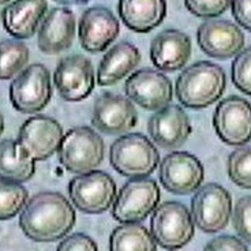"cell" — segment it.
<instances>
[{
    "label": "cell",
    "instance_id": "cell-1",
    "mask_svg": "<svg viewBox=\"0 0 251 251\" xmlns=\"http://www.w3.org/2000/svg\"><path fill=\"white\" fill-rule=\"evenodd\" d=\"M75 210L64 195L55 191L38 193L19 214V226L34 242H56L74 228Z\"/></svg>",
    "mask_w": 251,
    "mask_h": 251
},
{
    "label": "cell",
    "instance_id": "cell-2",
    "mask_svg": "<svg viewBox=\"0 0 251 251\" xmlns=\"http://www.w3.org/2000/svg\"><path fill=\"white\" fill-rule=\"evenodd\" d=\"M226 88V71L212 62H197L184 69L176 79V97L180 104L201 109L221 99Z\"/></svg>",
    "mask_w": 251,
    "mask_h": 251
},
{
    "label": "cell",
    "instance_id": "cell-3",
    "mask_svg": "<svg viewBox=\"0 0 251 251\" xmlns=\"http://www.w3.org/2000/svg\"><path fill=\"white\" fill-rule=\"evenodd\" d=\"M111 165L120 175L127 177H145L156 171L160 153L142 134H125L111 145Z\"/></svg>",
    "mask_w": 251,
    "mask_h": 251
},
{
    "label": "cell",
    "instance_id": "cell-4",
    "mask_svg": "<svg viewBox=\"0 0 251 251\" xmlns=\"http://www.w3.org/2000/svg\"><path fill=\"white\" fill-rule=\"evenodd\" d=\"M104 141L90 127H74L63 137L57 151L59 161L71 174L83 175L94 171L104 160Z\"/></svg>",
    "mask_w": 251,
    "mask_h": 251
},
{
    "label": "cell",
    "instance_id": "cell-5",
    "mask_svg": "<svg viewBox=\"0 0 251 251\" xmlns=\"http://www.w3.org/2000/svg\"><path fill=\"white\" fill-rule=\"evenodd\" d=\"M194 220L183 203L164 202L151 213V232L157 246L165 250L183 249L194 236Z\"/></svg>",
    "mask_w": 251,
    "mask_h": 251
},
{
    "label": "cell",
    "instance_id": "cell-6",
    "mask_svg": "<svg viewBox=\"0 0 251 251\" xmlns=\"http://www.w3.org/2000/svg\"><path fill=\"white\" fill-rule=\"evenodd\" d=\"M161 194L156 180L151 177H131L115 198L112 216L116 221L141 223L158 206Z\"/></svg>",
    "mask_w": 251,
    "mask_h": 251
},
{
    "label": "cell",
    "instance_id": "cell-7",
    "mask_svg": "<svg viewBox=\"0 0 251 251\" xmlns=\"http://www.w3.org/2000/svg\"><path fill=\"white\" fill-rule=\"evenodd\" d=\"M52 99L50 74L44 64L34 63L14 78L10 85V101L22 113L43 111Z\"/></svg>",
    "mask_w": 251,
    "mask_h": 251
},
{
    "label": "cell",
    "instance_id": "cell-8",
    "mask_svg": "<svg viewBox=\"0 0 251 251\" xmlns=\"http://www.w3.org/2000/svg\"><path fill=\"white\" fill-rule=\"evenodd\" d=\"M232 214V198L228 190L217 183H207L195 191L191 201V216L202 232L223 231Z\"/></svg>",
    "mask_w": 251,
    "mask_h": 251
},
{
    "label": "cell",
    "instance_id": "cell-9",
    "mask_svg": "<svg viewBox=\"0 0 251 251\" xmlns=\"http://www.w3.org/2000/svg\"><path fill=\"white\" fill-rule=\"evenodd\" d=\"M71 202L81 212L100 214L112 206L118 190L111 176L102 171H92L75 176L69 184Z\"/></svg>",
    "mask_w": 251,
    "mask_h": 251
},
{
    "label": "cell",
    "instance_id": "cell-10",
    "mask_svg": "<svg viewBox=\"0 0 251 251\" xmlns=\"http://www.w3.org/2000/svg\"><path fill=\"white\" fill-rule=\"evenodd\" d=\"M63 137V128L57 120L37 115L24 122L17 142L26 157L34 161H44L59 151Z\"/></svg>",
    "mask_w": 251,
    "mask_h": 251
},
{
    "label": "cell",
    "instance_id": "cell-11",
    "mask_svg": "<svg viewBox=\"0 0 251 251\" xmlns=\"http://www.w3.org/2000/svg\"><path fill=\"white\" fill-rule=\"evenodd\" d=\"M158 177L170 193L187 195L201 187L205 170L194 154L188 151H174L161 160Z\"/></svg>",
    "mask_w": 251,
    "mask_h": 251
},
{
    "label": "cell",
    "instance_id": "cell-12",
    "mask_svg": "<svg viewBox=\"0 0 251 251\" xmlns=\"http://www.w3.org/2000/svg\"><path fill=\"white\" fill-rule=\"evenodd\" d=\"M219 138L231 146H243L251 141V104L239 96L226 97L213 115Z\"/></svg>",
    "mask_w": 251,
    "mask_h": 251
},
{
    "label": "cell",
    "instance_id": "cell-13",
    "mask_svg": "<svg viewBox=\"0 0 251 251\" xmlns=\"http://www.w3.org/2000/svg\"><path fill=\"white\" fill-rule=\"evenodd\" d=\"M53 82L66 101L85 100L93 92L96 78L92 62L82 55H70L57 62Z\"/></svg>",
    "mask_w": 251,
    "mask_h": 251
},
{
    "label": "cell",
    "instance_id": "cell-14",
    "mask_svg": "<svg viewBox=\"0 0 251 251\" xmlns=\"http://www.w3.org/2000/svg\"><path fill=\"white\" fill-rule=\"evenodd\" d=\"M127 97L148 111H158L172 101V83L154 69H141L135 71L125 83Z\"/></svg>",
    "mask_w": 251,
    "mask_h": 251
},
{
    "label": "cell",
    "instance_id": "cell-15",
    "mask_svg": "<svg viewBox=\"0 0 251 251\" xmlns=\"http://www.w3.org/2000/svg\"><path fill=\"white\" fill-rule=\"evenodd\" d=\"M197 38L207 56L229 59L245 48V34L238 25L226 19L212 18L200 25Z\"/></svg>",
    "mask_w": 251,
    "mask_h": 251
},
{
    "label": "cell",
    "instance_id": "cell-16",
    "mask_svg": "<svg viewBox=\"0 0 251 251\" xmlns=\"http://www.w3.org/2000/svg\"><path fill=\"white\" fill-rule=\"evenodd\" d=\"M138 122V113L130 99L113 93H104L96 100L92 125L105 134H122L131 130Z\"/></svg>",
    "mask_w": 251,
    "mask_h": 251
},
{
    "label": "cell",
    "instance_id": "cell-17",
    "mask_svg": "<svg viewBox=\"0 0 251 251\" xmlns=\"http://www.w3.org/2000/svg\"><path fill=\"white\" fill-rule=\"evenodd\" d=\"M148 131L158 148L172 151L187 141L193 127L183 108L168 104L151 115L148 122Z\"/></svg>",
    "mask_w": 251,
    "mask_h": 251
},
{
    "label": "cell",
    "instance_id": "cell-18",
    "mask_svg": "<svg viewBox=\"0 0 251 251\" xmlns=\"http://www.w3.org/2000/svg\"><path fill=\"white\" fill-rule=\"evenodd\" d=\"M78 29L82 48L92 53H99L115 41L120 25L109 8L93 6L82 14Z\"/></svg>",
    "mask_w": 251,
    "mask_h": 251
},
{
    "label": "cell",
    "instance_id": "cell-19",
    "mask_svg": "<svg viewBox=\"0 0 251 251\" xmlns=\"http://www.w3.org/2000/svg\"><path fill=\"white\" fill-rule=\"evenodd\" d=\"M75 14L67 7H55L45 14L38 26L37 45L47 55L69 50L75 38Z\"/></svg>",
    "mask_w": 251,
    "mask_h": 251
},
{
    "label": "cell",
    "instance_id": "cell-20",
    "mask_svg": "<svg viewBox=\"0 0 251 251\" xmlns=\"http://www.w3.org/2000/svg\"><path fill=\"white\" fill-rule=\"evenodd\" d=\"M191 38L177 29H165L151 40V60L160 71H177L191 57Z\"/></svg>",
    "mask_w": 251,
    "mask_h": 251
},
{
    "label": "cell",
    "instance_id": "cell-21",
    "mask_svg": "<svg viewBox=\"0 0 251 251\" xmlns=\"http://www.w3.org/2000/svg\"><path fill=\"white\" fill-rule=\"evenodd\" d=\"M47 13V0H13L1 10V22L17 40L29 38L37 31Z\"/></svg>",
    "mask_w": 251,
    "mask_h": 251
},
{
    "label": "cell",
    "instance_id": "cell-22",
    "mask_svg": "<svg viewBox=\"0 0 251 251\" xmlns=\"http://www.w3.org/2000/svg\"><path fill=\"white\" fill-rule=\"evenodd\" d=\"M141 62V52L131 43L120 41L105 52L97 69L100 86L118 83L128 75Z\"/></svg>",
    "mask_w": 251,
    "mask_h": 251
},
{
    "label": "cell",
    "instance_id": "cell-23",
    "mask_svg": "<svg viewBox=\"0 0 251 251\" xmlns=\"http://www.w3.org/2000/svg\"><path fill=\"white\" fill-rule=\"evenodd\" d=\"M119 17L134 31L146 33L160 25L167 15L165 0H119Z\"/></svg>",
    "mask_w": 251,
    "mask_h": 251
},
{
    "label": "cell",
    "instance_id": "cell-24",
    "mask_svg": "<svg viewBox=\"0 0 251 251\" xmlns=\"http://www.w3.org/2000/svg\"><path fill=\"white\" fill-rule=\"evenodd\" d=\"M36 172V161L26 157L14 139L0 142V177L11 182H27Z\"/></svg>",
    "mask_w": 251,
    "mask_h": 251
},
{
    "label": "cell",
    "instance_id": "cell-25",
    "mask_svg": "<svg viewBox=\"0 0 251 251\" xmlns=\"http://www.w3.org/2000/svg\"><path fill=\"white\" fill-rule=\"evenodd\" d=\"M109 251H157V243L139 223H125L111 233Z\"/></svg>",
    "mask_w": 251,
    "mask_h": 251
},
{
    "label": "cell",
    "instance_id": "cell-26",
    "mask_svg": "<svg viewBox=\"0 0 251 251\" xmlns=\"http://www.w3.org/2000/svg\"><path fill=\"white\" fill-rule=\"evenodd\" d=\"M29 56L30 52L24 41L17 38L0 41V79L7 81L18 75L27 66Z\"/></svg>",
    "mask_w": 251,
    "mask_h": 251
},
{
    "label": "cell",
    "instance_id": "cell-27",
    "mask_svg": "<svg viewBox=\"0 0 251 251\" xmlns=\"http://www.w3.org/2000/svg\"><path fill=\"white\" fill-rule=\"evenodd\" d=\"M29 193L22 184L0 177V220H10L22 212Z\"/></svg>",
    "mask_w": 251,
    "mask_h": 251
},
{
    "label": "cell",
    "instance_id": "cell-28",
    "mask_svg": "<svg viewBox=\"0 0 251 251\" xmlns=\"http://www.w3.org/2000/svg\"><path fill=\"white\" fill-rule=\"evenodd\" d=\"M228 175L239 187L251 190V146H239L226 161Z\"/></svg>",
    "mask_w": 251,
    "mask_h": 251
},
{
    "label": "cell",
    "instance_id": "cell-29",
    "mask_svg": "<svg viewBox=\"0 0 251 251\" xmlns=\"http://www.w3.org/2000/svg\"><path fill=\"white\" fill-rule=\"evenodd\" d=\"M232 82L240 92L251 96V47L243 48L232 62Z\"/></svg>",
    "mask_w": 251,
    "mask_h": 251
},
{
    "label": "cell",
    "instance_id": "cell-30",
    "mask_svg": "<svg viewBox=\"0 0 251 251\" xmlns=\"http://www.w3.org/2000/svg\"><path fill=\"white\" fill-rule=\"evenodd\" d=\"M232 226L239 238L251 245V195L240 198L232 210Z\"/></svg>",
    "mask_w": 251,
    "mask_h": 251
},
{
    "label": "cell",
    "instance_id": "cell-31",
    "mask_svg": "<svg viewBox=\"0 0 251 251\" xmlns=\"http://www.w3.org/2000/svg\"><path fill=\"white\" fill-rule=\"evenodd\" d=\"M190 13L198 18H214L231 6V0H184Z\"/></svg>",
    "mask_w": 251,
    "mask_h": 251
},
{
    "label": "cell",
    "instance_id": "cell-32",
    "mask_svg": "<svg viewBox=\"0 0 251 251\" xmlns=\"http://www.w3.org/2000/svg\"><path fill=\"white\" fill-rule=\"evenodd\" d=\"M56 251H99L93 239L85 233L70 235L57 246Z\"/></svg>",
    "mask_w": 251,
    "mask_h": 251
},
{
    "label": "cell",
    "instance_id": "cell-33",
    "mask_svg": "<svg viewBox=\"0 0 251 251\" xmlns=\"http://www.w3.org/2000/svg\"><path fill=\"white\" fill-rule=\"evenodd\" d=\"M203 251H250L246 243L240 239L231 236V235H221L213 238L206 246Z\"/></svg>",
    "mask_w": 251,
    "mask_h": 251
},
{
    "label": "cell",
    "instance_id": "cell-34",
    "mask_svg": "<svg viewBox=\"0 0 251 251\" xmlns=\"http://www.w3.org/2000/svg\"><path fill=\"white\" fill-rule=\"evenodd\" d=\"M231 7L236 22L251 31V0H231Z\"/></svg>",
    "mask_w": 251,
    "mask_h": 251
},
{
    "label": "cell",
    "instance_id": "cell-35",
    "mask_svg": "<svg viewBox=\"0 0 251 251\" xmlns=\"http://www.w3.org/2000/svg\"><path fill=\"white\" fill-rule=\"evenodd\" d=\"M59 3H63V4H70V3H83L86 0H56Z\"/></svg>",
    "mask_w": 251,
    "mask_h": 251
},
{
    "label": "cell",
    "instance_id": "cell-36",
    "mask_svg": "<svg viewBox=\"0 0 251 251\" xmlns=\"http://www.w3.org/2000/svg\"><path fill=\"white\" fill-rule=\"evenodd\" d=\"M4 131V119H3V115L0 113V135Z\"/></svg>",
    "mask_w": 251,
    "mask_h": 251
},
{
    "label": "cell",
    "instance_id": "cell-37",
    "mask_svg": "<svg viewBox=\"0 0 251 251\" xmlns=\"http://www.w3.org/2000/svg\"><path fill=\"white\" fill-rule=\"evenodd\" d=\"M8 1H10V0H0V4H6Z\"/></svg>",
    "mask_w": 251,
    "mask_h": 251
}]
</instances>
